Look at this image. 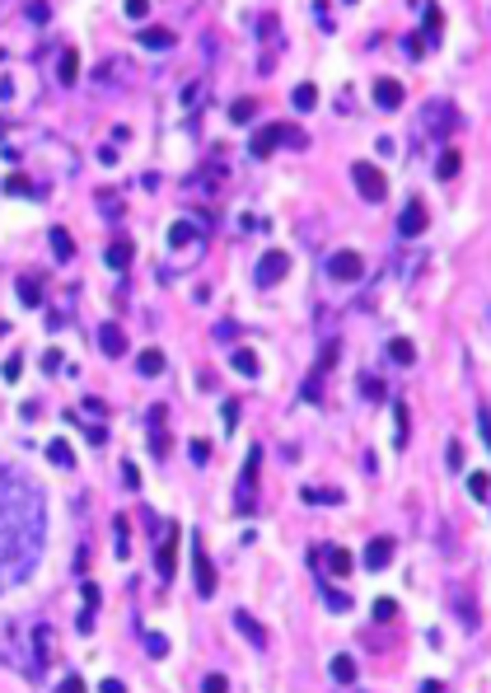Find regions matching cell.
<instances>
[{"label": "cell", "instance_id": "1", "mask_svg": "<svg viewBox=\"0 0 491 693\" xmlns=\"http://www.w3.org/2000/svg\"><path fill=\"white\" fill-rule=\"evenodd\" d=\"M351 178H356V187H361L365 202H384L388 178H384V169H379L374 160H356V164H351Z\"/></svg>", "mask_w": 491, "mask_h": 693}, {"label": "cell", "instance_id": "2", "mask_svg": "<svg viewBox=\"0 0 491 693\" xmlns=\"http://www.w3.org/2000/svg\"><path fill=\"white\" fill-rule=\"evenodd\" d=\"M361 272H365V263H361L356 248H337L333 258H328V277H333V281H361Z\"/></svg>", "mask_w": 491, "mask_h": 693}, {"label": "cell", "instance_id": "3", "mask_svg": "<svg viewBox=\"0 0 491 693\" xmlns=\"http://www.w3.org/2000/svg\"><path fill=\"white\" fill-rule=\"evenodd\" d=\"M155 567H159L164 581H173V567H178V525H173V520H169V530H164V539H159V548H155Z\"/></svg>", "mask_w": 491, "mask_h": 693}, {"label": "cell", "instance_id": "4", "mask_svg": "<svg viewBox=\"0 0 491 693\" xmlns=\"http://www.w3.org/2000/svg\"><path fill=\"white\" fill-rule=\"evenodd\" d=\"M426 225H431V211H426V202H407V207H403V215H398V235H403V239H416Z\"/></svg>", "mask_w": 491, "mask_h": 693}, {"label": "cell", "instance_id": "5", "mask_svg": "<svg viewBox=\"0 0 491 693\" xmlns=\"http://www.w3.org/2000/svg\"><path fill=\"white\" fill-rule=\"evenodd\" d=\"M281 141H285V127H281V122H272V127H258V132H253L248 150H253V160H267V155H272Z\"/></svg>", "mask_w": 491, "mask_h": 693}, {"label": "cell", "instance_id": "6", "mask_svg": "<svg viewBox=\"0 0 491 693\" xmlns=\"http://www.w3.org/2000/svg\"><path fill=\"white\" fill-rule=\"evenodd\" d=\"M285 272H290V258H285L281 248H272V253H262V263H258V286H276Z\"/></svg>", "mask_w": 491, "mask_h": 693}, {"label": "cell", "instance_id": "7", "mask_svg": "<svg viewBox=\"0 0 491 693\" xmlns=\"http://www.w3.org/2000/svg\"><path fill=\"white\" fill-rule=\"evenodd\" d=\"M388 562H393V539H388V534L370 539V548H365V567H370V572H384Z\"/></svg>", "mask_w": 491, "mask_h": 693}, {"label": "cell", "instance_id": "8", "mask_svg": "<svg viewBox=\"0 0 491 693\" xmlns=\"http://www.w3.org/2000/svg\"><path fill=\"white\" fill-rule=\"evenodd\" d=\"M197 595H202V600H211V595H215V567H211L206 548H202V539H197Z\"/></svg>", "mask_w": 491, "mask_h": 693}, {"label": "cell", "instance_id": "9", "mask_svg": "<svg viewBox=\"0 0 491 693\" xmlns=\"http://www.w3.org/2000/svg\"><path fill=\"white\" fill-rule=\"evenodd\" d=\"M99 346H104V356H127L122 328H117V323H99Z\"/></svg>", "mask_w": 491, "mask_h": 693}, {"label": "cell", "instance_id": "10", "mask_svg": "<svg viewBox=\"0 0 491 693\" xmlns=\"http://www.w3.org/2000/svg\"><path fill=\"white\" fill-rule=\"evenodd\" d=\"M164 366H169V356H164L159 346H145V351L136 356V371L145 375V379H155V375H164Z\"/></svg>", "mask_w": 491, "mask_h": 693}, {"label": "cell", "instance_id": "11", "mask_svg": "<svg viewBox=\"0 0 491 693\" xmlns=\"http://www.w3.org/2000/svg\"><path fill=\"white\" fill-rule=\"evenodd\" d=\"M234 628H239L243 637L253 642L258 651H262V646H267V633H262V623H258V618H253V613H243V609H239V613H234Z\"/></svg>", "mask_w": 491, "mask_h": 693}, {"label": "cell", "instance_id": "12", "mask_svg": "<svg viewBox=\"0 0 491 693\" xmlns=\"http://www.w3.org/2000/svg\"><path fill=\"white\" fill-rule=\"evenodd\" d=\"M131 258H136L131 239H112V244H108V267H112V272H127Z\"/></svg>", "mask_w": 491, "mask_h": 693}, {"label": "cell", "instance_id": "13", "mask_svg": "<svg viewBox=\"0 0 491 693\" xmlns=\"http://www.w3.org/2000/svg\"><path fill=\"white\" fill-rule=\"evenodd\" d=\"M230 366L243 375V379H253V375L262 371V366H258V351H248V346H234V351H230Z\"/></svg>", "mask_w": 491, "mask_h": 693}, {"label": "cell", "instance_id": "14", "mask_svg": "<svg viewBox=\"0 0 491 693\" xmlns=\"http://www.w3.org/2000/svg\"><path fill=\"white\" fill-rule=\"evenodd\" d=\"M374 104L379 108H398L403 104V84L398 80H374Z\"/></svg>", "mask_w": 491, "mask_h": 693}, {"label": "cell", "instance_id": "15", "mask_svg": "<svg viewBox=\"0 0 491 693\" xmlns=\"http://www.w3.org/2000/svg\"><path fill=\"white\" fill-rule=\"evenodd\" d=\"M19 305H28V309H38L43 305V286H38V277H19Z\"/></svg>", "mask_w": 491, "mask_h": 693}, {"label": "cell", "instance_id": "16", "mask_svg": "<svg viewBox=\"0 0 491 693\" xmlns=\"http://www.w3.org/2000/svg\"><path fill=\"white\" fill-rule=\"evenodd\" d=\"M141 47L164 52V47H173V33H169V28H141Z\"/></svg>", "mask_w": 491, "mask_h": 693}, {"label": "cell", "instance_id": "17", "mask_svg": "<svg viewBox=\"0 0 491 693\" xmlns=\"http://www.w3.org/2000/svg\"><path fill=\"white\" fill-rule=\"evenodd\" d=\"M388 356H393L398 366H412V361H416V346L407 342V338H393V342H388Z\"/></svg>", "mask_w": 491, "mask_h": 693}, {"label": "cell", "instance_id": "18", "mask_svg": "<svg viewBox=\"0 0 491 693\" xmlns=\"http://www.w3.org/2000/svg\"><path fill=\"white\" fill-rule=\"evenodd\" d=\"M333 679L337 684H356V661L351 656H333Z\"/></svg>", "mask_w": 491, "mask_h": 693}, {"label": "cell", "instance_id": "19", "mask_svg": "<svg viewBox=\"0 0 491 693\" xmlns=\"http://www.w3.org/2000/svg\"><path fill=\"white\" fill-rule=\"evenodd\" d=\"M47 459H52L56 469H71V464H75V454H71L66 441H52V445H47Z\"/></svg>", "mask_w": 491, "mask_h": 693}, {"label": "cell", "instance_id": "20", "mask_svg": "<svg viewBox=\"0 0 491 693\" xmlns=\"http://www.w3.org/2000/svg\"><path fill=\"white\" fill-rule=\"evenodd\" d=\"M56 75H61V84H75V75H80V56H75V52H61V66H56Z\"/></svg>", "mask_w": 491, "mask_h": 693}, {"label": "cell", "instance_id": "21", "mask_svg": "<svg viewBox=\"0 0 491 693\" xmlns=\"http://www.w3.org/2000/svg\"><path fill=\"white\" fill-rule=\"evenodd\" d=\"M459 169H464V155H459V150H444V155H440V169H435V174H440V178H454Z\"/></svg>", "mask_w": 491, "mask_h": 693}, {"label": "cell", "instance_id": "22", "mask_svg": "<svg viewBox=\"0 0 491 693\" xmlns=\"http://www.w3.org/2000/svg\"><path fill=\"white\" fill-rule=\"evenodd\" d=\"M468 492H472V502H487L491 482H487V473H482V469H472V473H468Z\"/></svg>", "mask_w": 491, "mask_h": 693}, {"label": "cell", "instance_id": "23", "mask_svg": "<svg viewBox=\"0 0 491 693\" xmlns=\"http://www.w3.org/2000/svg\"><path fill=\"white\" fill-rule=\"evenodd\" d=\"M328 567H333V576H351V553H346V548H333V553H328Z\"/></svg>", "mask_w": 491, "mask_h": 693}, {"label": "cell", "instance_id": "24", "mask_svg": "<svg viewBox=\"0 0 491 693\" xmlns=\"http://www.w3.org/2000/svg\"><path fill=\"white\" fill-rule=\"evenodd\" d=\"M52 253L61 258V263H66V258L75 253V244H71V235H66V230H52Z\"/></svg>", "mask_w": 491, "mask_h": 693}, {"label": "cell", "instance_id": "25", "mask_svg": "<svg viewBox=\"0 0 491 693\" xmlns=\"http://www.w3.org/2000/svg\"><path fill=\"white\" fill-rule=\"evenodd\" d=\"M192 239H197V230H192L187 220H178V225H169V244H178V248H182V244H192Z\"/></svg>", "mask_w": 491, "mask_h": 693}, {"label": "cell", "instance_id": "26", "mask_svg": "<svg viewBox=\"0 0 491 693\" xmlns=\"http://www.w3.org/2000/svg\"><path fill=\"white\" fill-rule=\"evenodd\" d=\"M313 104H318V89H313V84H300V89H295V108H300V113H309Z\"/></svg>", "mask_w": 491, "mask_h": 693}, {"label": "cell", "instance_id": "27", "mask_svg": "<svg viewBox=\"0 0 491 693\" xmlns=\"http://www.w3.org/2000/svg\"><path fill=\"white\" fill-rule=\"evenodd\" d=\"M374 618H379V623H393V618H398V604H393V600H374Z\"/></svg>", "mask_w": 491, "mask_h": 693}, {"label": "cell", "instance_id": "28", "mask_svg": "<svg viewBox=\"0 0 491 693\" xmlns=\"http://www.w3.org/2000/svg\"><path fill=\"white\" fill-rule=\"evenodd\" d=\"M202 693H230V679H225V674H206V679H202Z\"/></svg>", "mask_w": 491, "mask_h": 693}, {"label": "cell", "instance_id": "29", "mask_svg": "<svg viewBox=\"0 0 491 693\" xmlns=\"http://www.w3.org/2000/svg\"><path fill=\"white\" fill-rule=\"evenodd\" d=\"M112 530H117V558H127V553H131V548H127V515H117Z\"/></svg>", "mask_w": 491, "mask_h": 693}, {"label": "cell", "instance_id": "30", "mask_svg": "<svg viewBox=\"0 0 491 693\" xmlns=\"http://www.w3.org/2000/svg\"><path fill=\"white\" fill-rule=\"evenodd\" d=\"M56 693H89V689H84V679H80V674H66V679L56 684Z\"/></svg>", "mask_w": 491, "mask_h": 693}, {"label": "cell", "instance_id": "31", "mask_svg": "<svg viewBox=\"0 0 491 693\" xmlns=\"http://www.w3.org/2000/svg\"><path fill=\"white\" fill-rule=\"evenodd\" d=\"M253 108H258L253 99H243V104H234V108H230V117H234V122H248V117H253Z\"/></svg>", "mask_w": 491, "mask_h": 693}, {"label": "cell", "instance_id": "32", "mask_svg": "<svg viewBox=\"0 0 491 693\" xmlns=\"http://www.w3.org/2000/svg\"><path fill=\"white\" fill-rule=\"evenodd\" d=\"M187 454H192V464H206V459H211V445H206V441H192V445H187Z\"/></svg>", "mask_w": 491, "mask_h": 693}, {"label": "cell", "instance_id": "33", "mask_svg": "<svg viewBox=\"0 0 491 693\" xmlns=\"http://www.w3.org/2000/svg\"><path fill=\"white\" fill-rule=\"evenodd\" d=\"M393 417H398V445H407V408L398 403V408H393Z\"/></svg>", "mask_w": 491, "mask_h": 693}, {"label": "cell", "instance_id": "34", "mask_svg": "<svg viewBox=\"0 0 491 693\" xmlns=\"http://www.w3.org/2000/svg\"><path fill=\"white\" fill-rule=\"evenodd\" d=\"M0 375H5V379H19V375H24V361H19V356H10V361L0 366Z\"/></svg>", "mask_w": 491, "mask_h": 693}, {"label": "cell", "instance_id": "35", "mask_svg": "<svg viewBox=\"0 0 491 693\" xmlns=\"http://www.w3.org/2000/svg\"><path fill=\"white\" fill-rule=\"evenodd\" d=\"M145 646H150V656H169V642L159 637V633H150V637H145Z\"/></svg>", "mask_w": 491, "mask_h": 693}, {"label": "cell", "instance_id": "36", "mask_svg": "<svg viewBox=\"0 0 491 693\" xmlns=\"http://www.w3.org/2000/svg\"><path fill=\"white\" fill-rule=\"evenodd\" d=\"M323 600H328L333 609H351V600H346V595H337V590H328V586H323Z\"/></svg>", "mask_w": 491, "mask_h": 693}, {"label": "cell", "instance_id": "37", "mask_svg": "<svg viewBox=\"0 0 491 693\" xmlns=\"http://www.w3.org/2000/svg\"><path fill=\"white\" fill-rule=\"evenodd\" d=\"M337 351H342L337 342H328V346H323V356H318V366H323V371H328V366H337Z\"/></svg>", "mask_w": 491, "mask_h": 693}, {"label": "cell", "instance_id": "38", "mask_svg": "<svg viewBox=\"0 0 491 693\" xmlns=\"http://www.w3.org/2000/svg\"><path fill=\"white\" fill-rule=\"evenodd\" d=\"M24 14L33 19V24H47V14H52V10H47V5H28Z\"/></svg>", "mask_w": 491, "mask_h": 693}, {"label": "cell", "instance_id": "39", "mask_svg": "<svg viewBox=\"0 0 491 693\" xmlns=\"http://www.w3.org/2000/svg\"><path fill=\"white\" fill-rule=\"evenodd\" d=\"M440 19H444L440 5H431V10H426V33H440Z\"/></svg>", "mask_w": 491, "mask_h": 693}, {"label": "cell", "instance_id": "40", "mask_svg": "<svg viewBox=\"0 0 491 693\" xmlns=\"http://www.w3.org/2000/svg\"><path fill=\"white\" fill-rule=\"evenodd\" d=\"M5 187H10V192H28V178H24V174H10Z\"/></svg>", "mask_w": 491, "mask_h": 693}, {"label": "cell", "instance_id": "41", "mask_svg": "<svg viewBox=\"0 0 491 693\" xmlns=\"http://www.w3.org/2000/svg\"><path fill=\"white\" fill-rule=\"evenodd\" d=\"M127 14H131V19H145V14H150V5H145V0H131Z\"/></svg>", "mask_w": 491, "mask_h": 693}, {"label": "cell", "instance_id": "42", "mask_svg": "<svg viewBox=\"0 0 491 693\" xmlns=\"http://www.w3.org/2000/svg\"><path fill=\"white\" fill-rule=\"evenodd\" d=\"M365 399H384V384H379V379H365Z\"/></svg>", "mask_w": 491, "mask_h": 693}, {"label": "cell", "instance_id": "43", "mask_svg": "<svg viewBox=\"0 0 491 693\" xmlns=\"http://www.w3.org/2000/svg\"><path fill=\"white\" fill-rule=\"evenodd\" d=\"M122 469H127V473H122V478H127V487H141V469H136V464H122Z\"/></svg>", "mask_w": 491, "mask_h": 693}, {"label": "cell", "instance_id": "44", "mask_svg": "<svg viewBox=\"0 0 491 693\" xmlns=\"http://www.w3.org/2000/svg\"><path fill=\"white\" fill-rule=\"evenodd\" d=\"M99 693H127V684H122V679H104V684H99Z\"/></svg>", "mask_w": 491, "mask_h": 693}, {"label": "cell", "instance_id": "45", "mask_svg": "<svg viewBox=\"0 0 491 693\" xmlns=\"http://www.w3.org/2000/svg\"><path fill=\"white\" fill-rule=\"evenodd\" d=\"M449 464H454V469H464V445H459V441L449 445Z\"/></svg>", "mask_w": 491, "mask_h": 693}, {"label": "cell", "instance_id": "46", "mask_svg": "<svg viewBox=\"0 0 491 693\" xmlns=\"http://www.w3.org/2000/svg\"><path fill=\"white\" fill-rule=\"evenodd\" d=\"M84 436H89V445H104V441H108V431H104V427H89Z\"/></svg>", "mask_w": 491, "mask_h": 693}, {"label": "cell", "instance_id": "47", "mask_svg": "<svg viewBox=\"0 0 491 693\" xmlns=\"http://www.w3.org/2000/svg\"><path fill=\"white\" fill-rule=\"evenodd\" d=\"M421 693H444V684H421Z\"/></svg>", "mask_w": 491, "mask_h": 693}, {"label": "cell", "instance_id": "48", "mask_svg": "<svg viewBox=\"0 0 491 693\" xmlns=\"http://www.w3.org/2000/svg\"><path fill=\"white\" fill-rule=\"evenodd\" d=\"M0 333H5V323H0Z\"/></svg>", "mask_w": 491, "mask_h": 693}]
</instances>
